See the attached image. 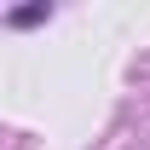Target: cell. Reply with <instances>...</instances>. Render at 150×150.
Listing matches in <instances>:
<instances>
[{"instance_id":"obj_1","label":"cell","mask_w":150,"mask_h":150,"mask_svg":"<svg viewBox=\"0 0 150 150\" xmlns=\"http://www.w3.org/2000/svg\"><path fill=\"white\" fill-rule=\"evenodd\" d=\"M46 18H52V6H46V0H35V6H18L6 23H18V29H35V23H46Z\"/></svg>"}]
</instances>
